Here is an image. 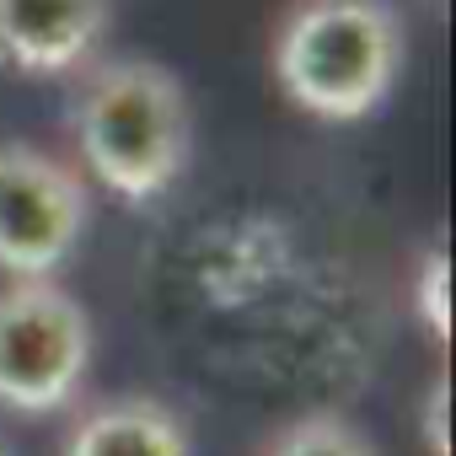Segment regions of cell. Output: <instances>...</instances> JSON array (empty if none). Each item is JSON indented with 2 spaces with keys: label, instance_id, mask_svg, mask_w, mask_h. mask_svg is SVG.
I'll list each match as a JSON object with an SVG mask.
<instances>
[{
  "label": "cell",
  "instance_id": "cell-1",
  "mask_svg": "<svg viewBox=\"0 0 456 456\" xmlns=\"http://www.w3.org/2000/svg\"><path fill=\"white\" fill-rule=\"evenodd\" d=\"M70 140L86 188L97 183L118 204L140 209L172 193L188 172L193 108L167 65L145 54H113L81 70V86L70 97Z\"/></svg>",
  "mask_w": 456,
  "mask_h": 456
},
{
  "label": "cell",
  "instance_id": "cell-2",
  "mask_svg": "<svg viewBox=\"0 0 456 456\" xmlns=\"http://www.w3.org/2000/svg\"><path fill=\"white\" fill-rule=\"evenodd\" d=\"M408 22L392 0H290L269 38L280 92L317 124H360L397 92Z\"/></svg>",
  "mask_w": 456,
  "mask_h": 456
},
{
  "label": "cell",
  "instance_id": "cell-3",
  "mask_svg": "<svg viewBox=\"0 0 456 456\" xmlns=\"http://www.w3.org/2000/svg\"><path fill=\"white\" fill-rule=\"evenodd\" d=\"M97 354V328L81 296L60 280L0 285V408L22 419L60 413L81 397Z\"/></svg>",
  "mask_w": 456,
  "mask_h": 456
},
{
  "label": "cell",
  "instance_id": "cell-4",
  "mask_svg": "<svg viewBox=\"0 0 456 456\" xmlns=\"http://www.w3.org/2000/svg\"><path fill=\"white\" fill-rule=\"evenodd\" d=\"M92 220L86 177L44 145H0V274L54 280Z\"/></svg>",
  "mask_w": 456,
  "mask_h": 456
},
{
  "label": "cell",
  "instance_id": "cell-5",
  "mask_svg": "<svg viewBox=\"0 0 456 456\" xmlns=\"http://www.w3.org/2000/svg\"><path fill=\"white\" fill-rule=\"evenodd\" d=\"M113 0H0V65L65 81L102 60Z\"/></svg>",
  "mask_w": 456,
  "mask_h": 456
},
{
  "label": "cell",
  "instance_id": "cell-6",
  "mask_svg": "<svg viewBox=\"0 0 456 456\" xmlns=\"http://www.w3.org/2000/svg\"><path fill=\"white\" fill-rule=\"evenodd\" d=\"M60 456H193V435L172 403L151 392H118L70 419Z\"/></svg>",
  "mask_w": 456,
  "mask_h": 456
},
{
  "label": "cell",
  "instance_id": "cell-7",
  "mask_svg": "<svg viewBox=\"0 0 456 456\" xmlns=\"http://www.w3.org/2000/svg\"><path fill=\"white\" fill-rule=\"evenodd\" d=\"M258 456H381V451L344 413H301V419L280 424Z\"/></svg>",
  "mask_w": 456,
  "mask_h": 456
},
{
  "label": "cell",
  "instance_id": "cell-8",
  "mask_svg": "<svg viewBox=\"0 0 456 456\" xmlns=\"http://www.w3.org/2000/svg\"><path fill=\"white\" fill-rule=\"evenodd\" d=\"M413 312L424 317V328L445 344V242H429L419 269H413Z\"/></svg>",
  "mask_w": 456,
  "mask_h": 456
},
{
  "label": "cell",
  "instance_id": "cell-9",
  "mask_svg": "<svg viewBox=\"0 0 456 456\" xmlns=\"http://www.w3.org/2000/svg\"><path fill=\"white\" fill-rule=\"evenodd\" d=\"M445 370L429 381V392H424V408H419V419H424V445H429V456H445Z\"/></svg>",
  "mask_w": 456,
  "mask_h": 456
},
{
  "label": "cell",
  "instance_id": "cell-10",
  "mask_svg": "<svg viewBox=\"0 0 456 456\" xmlns=\"http://www.w3.org/2000/svg\"><path fill=\"white\" fill-rule=\"evenodd\" d=\"M0 456H12V451H6V445H0Z\"/></svg>",
  "mask_w": 456,
  "mask_h": 456
}]
</instances>
